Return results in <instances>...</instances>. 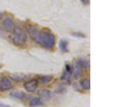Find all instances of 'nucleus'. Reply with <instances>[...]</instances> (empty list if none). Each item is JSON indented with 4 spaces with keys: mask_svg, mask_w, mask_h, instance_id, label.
I'll return each instance as SVG.
<instances>
[{
    "mask_svg": "<svg viewBox=\"0 0 129 107\" xmlns=\"http://www.w3.org/2000/svg\"><path fill=\"white\" fill-rule=\"evenodd\" d=\"M81 87L85 90H88L90 88V82L89 79H84L81 82Z\"/></svg>",
    "mask_w": 129,
    "mask_h": 107,
    "instance_id": "13",
    "label": "nucleus"
},
{
    "mask_svg": "<svg viewBox=\"0 0 129 107\" xmlns=\"http://www.w3.org/2000/svg\"><path fill=\"white\" fill-rule=\"evenodd\" d=\"M10 40L16 45H23L27 40V35L22 29L15 28L13 30V33L10 36Z\"/></svg>",
    "mask_w": 129,
    "mask_h": 107,
    "instance_id": "2",
    "label": "nucleus"
},
{
    "mask_svg": "<svg viewBox=\"0 0 129 107\" xmlns=\"http://www.w3.org/2000/svg\"><path fill=\"white\" fill-rule=\"evenodd\" d=\"M2 17H3V13H2V12H0V20L2 19Z\"/></svg>",
    "mask_w": 129,
    "mask_h": 107,
    "instance_id": "18",
    "label": "nucleus"
},
{
    "mask_svg": "<svg viewBox=\"0 0 129 107\" xmlns=\"http://www.w3.org/2000/svg\"><path fill=\"white\" fill-rule=\"evenodd\" d=\"M12 88V85L7 77L3 76L0 79V90L2 91H6Z\"/></svg>",
    "mask_w": 129,
    "mask_h": 107,
    "instance_id": "5",
    "label": "nucleus"
},
{
    "mask_svg": "<svg viewBox=\"0 0 129 107\" xmlns=\"http://www.w3.org/2000/svg\"><path fill=\"white\" fill-rule=\"evenodd\" d=\"M10 96L12 98L22 100V99H24V98H25L26 95L22 91H13V92H12V93H10Z\"/></svg>",
    "mask_w": 129,
    "mask_h": 107,
    "instance_id": "9",
    "label": "nucleus"
},
{
    "mask_svg": "<svg viewBox=\"0 0 129 107\" xmlns=\"http://www.w3.org/2000/svg\"><path fill=\"white\" fill-rule=\"evenodd\" d=\"M67 42L64 40H61L60 42V48L62 52L67 51Z\"/></svg>",
    "mask_w": 129,
    "mask_h": 107,
    "instance_id": "14",
    "label": "nucleus"
},
{
    "mask_svg": "<svg viewBox=\"0 0 129 107\" xmlns=\"http://www.w3.org/2000/svg\"><path fill=\"white\" fill-rule=\"evenodd\" d=\"M37 87V81L32 79L24 84V88L27 92H34Z\"/></svg>",
    "mask_w": 129,
    "mask_h": 107,
    "instance_id": "6",
    "label": "nucleus"
},
{
    "mask_svg": "<svg viewBox=\"0 0 129 107\" xmlns=\"http://www.w3.org/2000/svg\"><path fill=\"white\" fill-rule=\"evenodd\" d=\"M70 77V72L66 71V72H64V73H63L62 78H61V79L62 80V81H69Z\"/></svg>",
    "mask_w": 129,
    "mask_h": 107,
    "instance_id": "15",
    "label": "nucleus"
},
{
    "mask_svg": "<svg viewBox=\"0 0 129 107\" xmlns=\"http://www.w3.org/2000/svg\"><path fill=\"white\" fill-rule=\"evenodd\" d=\"M73 77L75 79H78L82 76V74H83L82 67L79 65L78 63H73Z\"/></svg>",
    "mask_w": 129,
    "mask_h": 107,
    "instance_id": "8",
    "label": "nucleus"
},
{
    "mask_svg": "<svg viewBox=\"0 0 129 107\" xmlns=\"http://www.w3.org/2000/svg\"><path fill=\"white\" fill-rule=\"evenodd\" d=\"M42 102L40 98H32V100L30 101L29 105H30V106L35 107L38 106H40V105H42Z\"/></svg>",
    "mask_w": 129,
    "mask_h": 107,
    "instance_id": "12",
    "label": "nucleus"
},
{
    "mask_svg": "<svg viewBox=\"0 0 129 107\" xmlns=\"http://www.w3.org/2000/svg\"><path fill=\"white\" fill-rule=\"evenodd\" d=\"M52 78H53L52 75H44V76H42L39 78V81L41 84H47V83H50L52 80Z\"/></svg>",
    "mask_w": 129,
    "mask_h": 107,
    "instance_id": "11",
    "label": "nucleus"
},
{
    "mask_svg": "<svg viewBox=\"0 0 129 107\" xmlns=\"http://www.w3.org/2000/svg\"><path fill=\"white\" fill-rule=\"evenodd\" d=\"M38 95L40 97L42 102H47L48 101L51 97V91L47 89H41L38 91Z\"/></svg>",
    "mask_w": 129,
    "mask_h": 107,
    "instance_id": "7",
    "label": "nucleus"
},
{
    "mask_svg": "<svg viewBox=\"0 0 129 107\" xmlns=\"http://www.w3.org/2000/svg\"><path fill=\"white\" fill-rule=\"evenodd\" d=\"M79 65H80L81 67H83V68H87L88 63L87 61H85V60H80V62H79Z\"/></svg>",
    "mask_w": 129,
    "mask_h": 107,
    "instance_id": "16",
    "label": "nucleus"
},
{
    "mask_svg": "<svg viewBox=\"0 0 129 107\" xmlns=\"http://www.w3.org/2000/svg\"><path fill=\"white\" fill-rule=\"evenodd\" d=\"M11 79L14 81H22L26 78V75L24 74H11L10 75Z\"/></svg>",
    "mask_w": 129,
    "mask_h": 107,
    "instance_id": "10",
    "label": "nucleus"
},
{
    "mask_svg": "<svg viewBox=\"0 0 129 107\" xmlns=\"http://www.w3.org/2000/svg\"><path fill=\"white\" fill-rule=\"evenodd\" d=\"M26 29H27V31L30 38L37 43L40 35V33H41V31L39 30L36 27L33 26L32 24H28L27 26L26 27Z\"/></svg>",
    "mask_w": 129,
    "mask_h": 107,
    "instance_id": "3",
    "label": "nucleus"
},
{
    "mask_svg": "<svg viewBox=\"0 0 129 107\" xmlns=\"http://www.w3.org/2000/svg\"><path fill=\"white\" fill-rule=\"evenodd\" d=\"M37 43L45 47L46 49L50 50L55 44V37L50 33L41 31Z\"/></svg>",
    "mask_w": 129,
    "mask_h": 107,
    "instance_id": "1",
    "label": "nucleus"
},
{
    "mask_svg": "<svg viewBox=\"0 0 129 107\" xmlns=\"http://www.w3.org/2000/svg\"><path fill=\"white\" fill-rule=\"evenodd\" d=\"M0 107H11L10 106H8V105H6L5 103H0Z\"/></svg>",
    "mask_w": 129,
    "mask_h": 107,
    "instance_id": "17",
    "label": "nucleus"
},
{
    "mask_svg": "<svg viewBox=\"0 0 129 107\" xmlns=\"http://www.w3.org/2000/svg\"><path fill=\"white\" fill-rule=\"evenodd\" d=\"M2 26L3 30L6 32H11L13 31L14 29V23L13 19L11 18L10 17H7L3 20Z\"/></svg>",
    "mask_w": 129,
    "mask_h": 107,
    "instance_id": "4",
    "label": "nucleus"
}]
</instances>
